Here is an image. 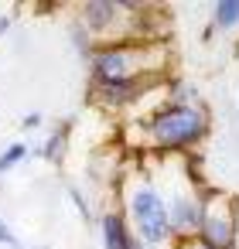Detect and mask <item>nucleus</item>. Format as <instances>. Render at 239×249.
<instances>
[{
  "instance_id": "1",
  "label": "nucleus",
  "mask_w": 239,
  "mask_h": 249,
  "mask_svg": "<svg viewBox=\"0 0 239 249\" xmlns=\"http://www.w3.org/2000/svg\"><path fill=\"white\" fill-rule=\"evenodd\" d=\"M130 160H133V167L130 164L123 167V178H120V184L113 191L116 195V205L127 215V225H130V232H133L137 242L154 246V249H164V246L174 242L164 195L157 191L150 171L144 164H137V157H130Z\"/></svg>"
},
{
  "instance_id": "2",
  "label": "nucleus",
  "mask_w": 239,
  "mask_h": 249,
  "mask_svg": "<svg viewBox=\"0 0 239 249\" xmlns=\"http://www.w3.org/2000/svg\"><path fill=\"white\" fill-rule=\"evenodd\" d=\"M89 86L96 82H130V79H167L174 75L167 41H103L89 55Z\"/></svg>"
},
{
  "instance_id": "3",
  "label": "nucleus",
  "mask_w": 239,
  "mask_h": 249,
  "mask_svg": "<svg viewBox=\"0 0 239 249\" xmlns=\"http://www.w3.org/2000/svg\"><path fill=\"white\" fill-rule=\"evenodd\" d=\"M144 130H147V154L157 157H188L195 154L208 133H212V116L202 106H171V103H157L147 116H144Z\"/></svg>"
},
{
  "instance_id": "4",
  "label": "nucleus",
  "mask_w": 239,
  "mask_h": 249,
  "mask_svg": "<svg viewBox=\"0 0 239 249\" xmlns=\"http://www.w3.org/2000/svg\"><path fill=\"white\" fill-rule=\"evenodd\" d=\"M202 242L215 249H236L239 246V198L229 191H202V218L198 232Z\"/></svg>"
},
{
  "instance_id": "5",
  "label": "nucleus",
  "mask_w": 239,
  "mask_h": 249,
  "mask_svg": "<svg viewBox=\"0 0 239 249\" xmlns=\"http://www.w3.org/2000/svg\"><path fill=\"white\" fill-rule=\"evenodd\" d=\"M140 7V0H82L75 7V21L92 35L96 45L127 38L130 14Z\"/></svg>"
},
{
  "instance_id": "6",
  "label": "nucleus",
  "mask_w": 239,
  "mask_h": 249,
  "mask_svg": "<svg viewBox=\"0 0 239 249\" xmlns=\"http://www.w3.org/2000/svg\"><path fill=\"white\" fill-rule=\"evenodd\" d=\"M164 79H130V82H96L89 86V103L96 109H110V113H127V109H140L147 96L161 92Z\"/></svg>"
},
{
  "instance_id": "7",
  "label": "nucleus",
  "mask_w": 239,
  "mask_h": 249,
  "mask_svg": "<svg viewBox=\"0 0 239 249\" xmlns=\"http://www.w3.org/2000/svg\"><path fill=\"white\" fill-rule=\"evenodd\" d=\"M96 229H99V246L103 249H130V242H133V232H130L120 205H106L96 215Z\"/></svg>"
},
{
  "instance_id": "8",
  "label": "nucleus",
  "mask_w": 239,
  "mask_h": 249,
  "mask_svg": "<svg viewBox=\"0 0 239 249\" xmlns=\"http://www.w3.org/2000/svg\"><path fill=\"white\" fill-rule=\"evenodd\" d=\"M72 126H75L72 116H62V120L52 123V133H48L45 143L38 147V157H41L45 164H52V167H62V164H65L69 143H72Z\"/></svg>"
},
{
  "instance_id": "9",
  "label": "nucleus",
  "mask_w": 239,
  "mask_h": 249,
  "mask_svg": "<svg viewBox=\"0 0 239 249\" xmlns=\"http://www.w3.org/2000/svg\"><path fill=\"white\" fill-rule=\"evenodd\" d=\"M212 31H239V0H215V7H212V21H208Z\"/></svg>"
},
{
  "instance_id": "10",
  "label": "nucleus",
  "mask_w": 239,
  "mask_h": 249,
  "mask_svg": "<svg viewBox=\"0 0 239 249\" xmlns=\"http://www.w3.org/2000/svg\"><path fill=\"white\" fill-rule=\"evenodd\" d=\"M65 35H69V45H72V52L79 55V58H86L89 62V55H92V48H96V41H92V35L72 18L69 24H65Z\"/></svg>"
},
{
  "instance_id": "11",
  "label": "nucleus",
  "mask_w": 239,
  "mask_h": 249,
  "mask_svg": "<svg viewBox=\"0 0 239 249\" xmlns=\"http://www.w3.org/2000/svg\"><path fill=\"white\" fill-rule=\"evenodd\" d=\"M65 195H69V201L75 205V212H79V218L86 222V225H96V212H92V205H89V198H86V191L79 188V184H65Z\"/></svg>"
},
{
  "instance_id": "12",
  "label": "nucleus",
  "mask_w": 239,
  "mask_h": 249,
  "mask_svg": "<svg viewBox=\"0 0 239 249\" xmlns=\"http://www.w3.org/2000/svg\"><path fill=\"white\" fill-rule=\"evenodd\" d=\"M31 154H28V143L24 140H18V143H11V147H4L0 150V174H11L18 164H24Z\"/></svg>"
},
{
  "instance_id": "13",
  "label": "nucleus",
  "mask_w": 239,
  "mask_h": 249,
  "mask_svg": "<svg viewBox=\"0 0 239 249\" xmlns=\"http://www.w3.org/2000/svg\"><path fill=\"white\" fill-rule=\"evenodd\" d=\"M18 242H21V239L14 235V229H11V225H7L4 218H0V246H4V249H14Z\"/></svg>"
},
{
  "instance_id": "14",
  "label": "nucleus",
  "mask_w": 239,
  "mask_h": 249,
  "mask_svg": "<svg viewBox=\"0 0 239 249\" xmlns=\"http://www.w3.org/2000/svg\"><path fill=\"white\" fill-rule=\"evenodd\" d=\"M171 249H215V246H208V242H202L198 235H191V239H174Z\"/></svg>"
},
{
  "instance_id": "15",
  "label": "nucleus",
  "mask_w": 239,
  "mask_h": 249,
  "mask_svg": "<svg viewBox=\"0 0 239 249\" xmlns=\"http://www.w3.org/2000/svg\"><path fill=\"white\" fill-rule=\"evenodd\" d=\"M41 123H45V116H41V113H28V116L21 120V130H38Z\"/></svg>"
},
{
  "instance_id": "16",
  "label": "nucleus",
  "mask_w": 239,
  "mask_h": 249,
  "mask_svg": "<svg viewBox=\"0 0 239 249\" xmlns=\"http://www.w3.org/2000/svg\"><path fill=\"white\" fill-rule=\"evenodd\" d=\"M11 28H14V11L11 14H0V38H7Z\"/></svg>"
},
{
  "instance_id": "17",
  "label": "nucleus",
  "mask_w": 239,
  "mask_h": 249,
  "mask_svg": "<svg viewBox=\"0 0 239 249\" xmlns=\"http://www.w3.org/2000/svg\"><path fill=\"white\" fill-rule=\"evenodd\" d=\"M130 249H154V246H144V242H137V239H133V242H130Z\"/></svg>"
},
{
  "instance_id": "18",
  "label": "nucleus",
  "mask_w": 239,
  "mask_h": 249,
  "mask_svg": "<svg viewBox=\"0 0 239 249\" xmlns=\"http://www.w3.org/2000/svg\"><path fill=\"white\" fill-rule=\"evenodd\" d=\"M14 249H28V246H21V242H18V246H14Z\"/></svg>"
}]
</instances>
